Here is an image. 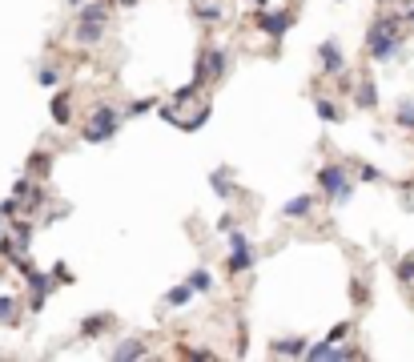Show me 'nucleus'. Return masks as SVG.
Listing matches in <instances>:
<instances>
[{
	"label": "nucleus",
	"instance_id": "obj_8",
	"mask_svg": "<svg viewBox=\"0 0 414 362\" xmlns=\"http://www.w3.org/2000/svg\"><path fill=\"white\" fill-rule=\"evenodd\" d=\"M105 29H109V24H101V20H77V24H73V41H77V45H101V41H105Z\"/></svg>",
	"mask_w": 414,
	"mask_h": 362
},
{
	"label": "nucleus",
	"instance_id": "obj_2",
	"mask_svg": "<svg viewBox=\"0 0 414 362\" xmlns=\"http://www.w3.org/2000/svg\"><path fill=\"white\" fill-rule=\"evenodd\" d=\"M314 181H318V194L330 201V205H346V201L354 198V181L358 178H350V169L342 161H326Z\"/></svg>",
	"mask_w": 414,
	"mask_h": 362
},
{
	"label": "nucleus",
	"instance_id": "obj_29",
	"mask_svg": "<svg viewBox=\"0 0 414 362\" xmlns=\"http://www.w3.org/2000/svg\"><path fill=\"white\" fill-rule=\"evenodd\" d=\"M52 278H57V286H73V282H77V274L69 270V262H52Z\"/></svg>",
	"mask_w": 414,
	"mask_h": 362
},
{
	"label": "nucleus",
	"instance_id": "obj_26",
	"mask_svg": "<svg viewBox=\"0 0 414 362\" xmlns=\"http://www.w3.org/2000/svg\"><path fill=\"white\" fill-rule=\"evenodd\" d=\"M185 282H190L197 294H209V290H213V274H209V270H193V274H190Z\"/></svg>",
	"mask_w": 414,
	"mask_h": 362
},
{
	"label": "nucleus",
	"instance_id": "obj_28",
	"mask_svg": "<svg viewBox=\"0 0 414 362\" xmlns=\"http://www.w3.org/2000/svg\"><path fill=\"white\" fill-rule=\"evenodd\" d=\"M394 274H399L402 286H411V282H414V254H406V258H399V262H394Z\"/></svg>",
	"mask_w": 414,
	"mask_h": 362
},
{
	"label": "nucleus",
	"instance_id": "obj_31",
	"mask_svg": "<svg viewBox=\"0 0 414 362\" xmlns=\"http://www.w3.org/2000/svg\"><path fill=\"white\" fill-rule=\"evenodd\" d=\"M217 230H222V233L238 230V226H234V214H222V217H217Z\"/></svg>",
	"mask_w": 414,
	"mask_h": 362
},
{
	"label": "nucleus",
	"instance_id": "obj_15",
	"mask_svg": "<svg viewBox=\"0 0 414 362\" xmlns=\"http://www.w3.org/2000/svg\"><path fill=\"white\" fill-rule=\"evenodd\" d=\"M314 205H318L314 194H298V198H290L286 205H282V217H290V222H294V217H310L314 214Z\"/></svg>",
	"mask_w": 414,
	"mask_h": 362
},
{
	"label": "nucleus",
	"instance_id": "obj_33",
	"mask_svg": "<svg viewBox=\"0 0 414 362\" xmlns=\"http://www.w3.org/2000/svg\"><path fill=\"white\" fill-rule=\"evenodd\" d=\"M250 4H257V8H266V4H270V0H250Z\"/></svg>",
	"mask_w": 414,
	"mask_h": 362
},
{
	"label": "nucleus",
	"instance_id": "obj_23",
	"mask_svg": "<svg viewBox=\"0 0 414 362\" xmlns=\"http://www.w3.org/2000/svg\"><path fill=\"white\" fill-rule=\"evenodd\" d=\"M36 85H41V89H57V85H61V68L57 65H41L36 68Z\"/></svg>",
	"mask_w": 414,
	"mask_h": 362
},
{
	"label": "nucleus",
	"instance_id": "obj_19",
	"mask_svg": "<svg viewBox=\"0 0 414 362\" xmlns=\"http://www.w3.org/2000/svg\"><path fill=\"white\" fill-rule=\"evenodd\" d=\"M48 201V194H45V181H32V189H29V198H24V214L29 217H36L41 214V205Z\"/></svg>",
	"mask_w": 414,
	"mask_h": 362
},
{
	"label": "nucleus",
	"instance_id": "obj_21",
	"mask_svg": "<svg viewBox=\"0 0 414 362\" xmlns=\"http://www.w3.org/2000/svg\"><path fill=\"white\" fill-rule=\"evenodd\" d=\"M197 20H201V24H217V20H222V4H217V0H201V4H197Z\"/></svg>",
	"mask_w": 414,
	"mask_h": 362
},
{
	"label": "nucleus",
	"instance_id": "obj_9",
	"mask_svg": "<svg viewBox=\"0 0 414 362\" xmlns=\"http://www.w3.org/2000/svg\"><path fill=\"white\" fill-rule=\"evenodd\" d=\"M209 189H213L222 201L238 198V181H234V173H229V169H213V173H209Z\"/></svg>",
	"mask_w": 414,
	"mask_h": 362
},
{
	"label": "nucleus",
	"instance_id": "obj_35",
	"mask_svg": "<svg viewBox=\"0 0 414 362\" xmlns=\"http://www.w3.org/2000/svg\"><path fill=\"white\" fill-rule=\"evenodd\" d=\"M0 222H4V217H0ZM0 238H4V226H0Z\"/></svg>",
	"mask_w": 414,
	"mask_h": 362
},
{
	"label": "nucleus",
	"instance_id": "obj_18",
	"mask_svg": "<svg viewBox=\"0 0 414 362\" xmlns=\"http://www.w3.org/2000/svg\"><path fill=\"white\" fill-rule=\"evenodd\" d=\"M197 294V290H193L190 282H181V286H173V290H169V294L161 298V306H165V310H181V306H190V298Z\"/></svg>",
	"mask_w": 414,
	"mask_h": 362
},
{
	"label": "nucleus",
	"instance_id": "obj_1",
	"mask_svg": "<svg viewBox=\"0 0 414 362\" xmlns=\"http://www.w3.org/2000/svg\"><path fill=\"white\" fill-rule=\"evenodd\" d=\"M411 20L406 17H394V13H383V17L374 20L366 29V57L374 65H386V61H394V52L402 49V29H406Z\"/></svg>",
	"mask_w": 414,
	"mask_h": 362
},
{
	"label": "nucleus",
	"instance_id": "obj_22",
	"mask_svg": "<svg viewBox=\"0 0 414 362\" xmlns=\"http://www.w3.org/2000/svg\"><path fill=\"white\" fill-rule=\"evenodd\" d=\"M149 109H161V101L157 97H137V101H129L125 105V117H145Z\"/></svg>",
	"mask_w": 414,
	"mask_h": 362
},
{
	"label": "nucleus",
	"instance_id": "obj_30",
	"mask_svg": "<svg viewBox=\"0 0 414 362\" xmlns=\"http://www.w3.org/2000/svg\"><path fill=\"white\" fill-rule=\"evenodd\" d=\"M346 334H350V322H338V326L330 330L326 338H330V342H346Z\"/></svg>",
	"mask_w": 414,
	"mask_h": 362
},
{
	"label": "nucleus",
	"instance_id": "obj_16",
	"mask_svg": "<svg viewBox=\"0 0 414 362\" xmlns=\"http://www.w3.org/2000/svg\"><path fill=\"white\" fill-rule=\"evenodd\" d=\"M354 105H358V109H378V85L370 81V77H362V81L354 85Z\"/></svg>",
	"mask_w": 414,
	"mask_h": 362
},
{
	"label": "nucleus",
	"instance_id": "obj_34",
	"mask_svg": "<svg viewBox=\"0 0 414 362\" xmlns=\"http://www.w3.org/2000/svg\"><path fill=\"white\" fill-rule=\"evenodd\" d=\"M69 4H73V8H80V4H85V0H69Z\"/></svg>",
	"mask_w": 414,
	"mask_h": 362
},
{
	"label": "nucleus",
	"instance_id": "obj_13",
	"mask_svg": "<svg viewBox=\"0 0 414 362\" xmlns=\"http://www.w3.org/2000/svg\"><path fill=\"white\" fill-rule=\"evenodd\" d=\"M109 326H113V314L97 310V314H89V318H80L77 334H80V338H97V334H105Z\"/></svg>",
	"mask_w": 414,
	"mask_h": 362
},
{
	"label": "nucleus",
	"instance_id": "obj_36",
	"mask_svg": "<svg viewBox=\"0 0 414 362\" xmlns=\"http://www.w3.org/2000/svg\"><path fill=\"white\" fill-rule=\"evenodd\" d=\"M193 4H201V0H193Z\"/></svg>",
	"mask_w": 414,
	"mask_h": 362
},
{
	"label": "nucleus",
	"instance_id": "obj_11",
	"mask_svg": "<svg viewBox=\"0 0 414 362\" xmlns=\"http://www.w3.org/2000/svg\"><path fill=\"white\" fill-rule=\"evenodd\" d=\"M149 354V346L133 334V338H121V342L113 346V362H133V359H145Z\"/></svg>",
	"mask_w": 414,
	"mask_h": 362
},
{
	"label": "nucleus",
	"instance_id": "obj_25",
	"mask_svg": "<svg viewBox=\"0 0 414 362\" xmlns=\"http://www.w3.org/2000/svg\"><path fill=\"white\" fill-rule=\"evenodd\" d=\"M354 173H358V181H370V185L386 181V178H383V169H378V165H370V161H358V165H354Z\"/></svg>",
	"mask_w": 414,
	"mask_h": 362
},
{
	"label": "nucleus",
	"instance_id": "obj_4",
	"mask_svg": "<svg viewBox=\"0 0 414 362\" xmlns=\"http://www.w3.org/2000/svg\"><path fill=\"white\" fill-rule=\"evenodd\" d=\"M229 73V49L225 45H206L197 52V65H193V81L197 85H217Z\"/></svg>",
	"mask_w": 414,
	"mask_h": 362
},
{
	"label": "nucleus",
	"instance_id": "obj_14",
	"mask_svg": "<svg viewBox=\"0 0 414 362\" xmlns=\"http://www.w3.org/2000/svg\"><path fill=\"white\" fill-rule=\"evenodd\" d=\"M270 350L282 354V359H306V354H310V342H306V338H273Z\"/></svg>",
	"mask_w": 414,
	"mask_h": 362
},
{
	"label": "nucleus",
	"instance_id": "obj_24",
	"mask_svg": "<svg viewBox=\"0 0 414 362\" xmlns=\"http://www.w3.org/2000/svg\"><path fill=\"white\" fill-rule=\"evenodd\" d=\"M16 306H20V302H16L13 294H0V326H13L16 322Z\"/></svg>",
	"mask_w": 414,
	"mask_h": 362
},
{
	"label": "nucleus",
	"instance_id": "obj_20",
	"mask_svg": "<svg viewBox=\"0 0 414 362\" xmlns=\"http://www.w3.org/2000/svg\"><path fill=\"white\" fill-rule=\"evenodd\" d=\"M314 113H318L322 121H330V125H338V121H342V109H338L334 101H326V97H314Z\"/></svg>",
	"mask_w": 414,
	"mask_h": 362
},
{
	"label": "nucleus",
	"instance_id": "obj_10",
	"mask_svg": "<svg viewBox=\"0 0 414 362\" xmlns=\"http://www.w3.org/2000/svg\"><path fill=\"white\" fill-rule=\"evenodd\" d=\"M48 113L57 125H69L73 121V89H57L52 93V105H48Z\"/></svg>",
	"mask_w": 414,
	"mask_h": 362
},
{
	"label": "nucleus",
	"instance_id": "obj_12",
	"mask_svg": "<svg viewBox=\"0 0 414 362\" xmlns=\"http://www.w3.org/2000/svg\"><path fill=\"white\" fill-rule=\"evenodd\" d=\"M113 17V0H85L77 8V20H101V24H109Z\"/></svg>",
	"mask_w": 414,
	"mask_h": 362
},
{
	"label": "nucleus",
	"instance_id": "obj_7",
	"mask_svg": "<svg viewBox=\"0 0 414 362\" xmlns=\"http://www.w3.org/2000/svg\"><path fill=\"white\" fill-rule=\"evenodd\" d=\"M318 65H322V73H330V77H346V57H342L334 36L318 45Z\"/></svg>",
	"mask_w": 414,
	"mask_h": 362
},
{
	"label": "nucleus",
	"instance_id": "obj_6",
	"mask_svg": "<svg viewBox=\"0 0 414 362\" xmlns=\"http://www.w3.org/2000/svg\"><path fill=\"white\" fill-rule=\"evenodd\" d=\"M254 24H257V33H266L270 41H282V36L298 24V17H294L290 8H257Z\"/></svg>",
	"mask_w": 414,
	"mask_h": 362
},
{
	"label": "nucleus",
	"instance_id": "obj_5",
	"mask_svg": "<svg viewBox=\"0 0 414 362\" xmlns=\"http://www.w3.org/2000/svg\"><path fill=\"white\" fill-rule=\"evenodd\" d=\"M257 254L250 246V238L241 230H229V258H225V274L234 278V274H245V270H254Z\"/></svg>",
	"mask_w": 414,
	"mask_h": 362
},
{
	"label": "nucleus",
	"instance_id": "obj_3",
	"mask_svg": "<svg viewBox=\"0 0 414 362\" xmlns=\"http://www.w3.org/2000/svg\"><path fill=\"white\" fill-rule=\"evenodd\" d=\"M121 121H125V109H113V105H97L93 113L85 117V125H80V137H85L89 145H105V141H113V137H117Z\"/></svg>",
	"mask_w": 414,
	"mask_h": 362
},
{
	"label": "nucleus",
	"instance_id": "obj_17",
	"mask_svg": "<svg viewBox=\"0 0 414 362\" xmlns=\"http://www.w3.org/2000/svg\"><path fill=\"white\" fill-rule=\"evenodd\" d=\"M52 161H57V157H52L48 149H36V153H32V157H29V178L45 181L48 173H52Z\"/></svg>",
	"mask_w": 414,
	"mask_h": 362
},
{
	"label": "nucleus",
	"instance_id": "obj_27",
	"mask_svg": "<svg viewBox=\"0 0 414 362\" xmlns=\"http://www.w3.org/2000/svg\"><path fill=\"white\" fill-rule=\"evenodd\" d=\"M394 125H402V129L414 133V101H402L399 109H394Z\"/></svg>",
	"mask_w": 414,
	"mask_h": 362
},
{
	"label": "nucleus",
	"instance_id": "obj_32",
	"mask_svg": "<svg viewBox=\"0 0 414 362\" xmlns=\"http://www.w3.org/2000/svg\"><path fill=\"white\" fill-rule=\"evenodd\" d=\"M113 4H121V8H133V4H137V0H113Z\"/></svg>",
	"mask_w": 414,
	"mask_h": 362
}]
</instances>
